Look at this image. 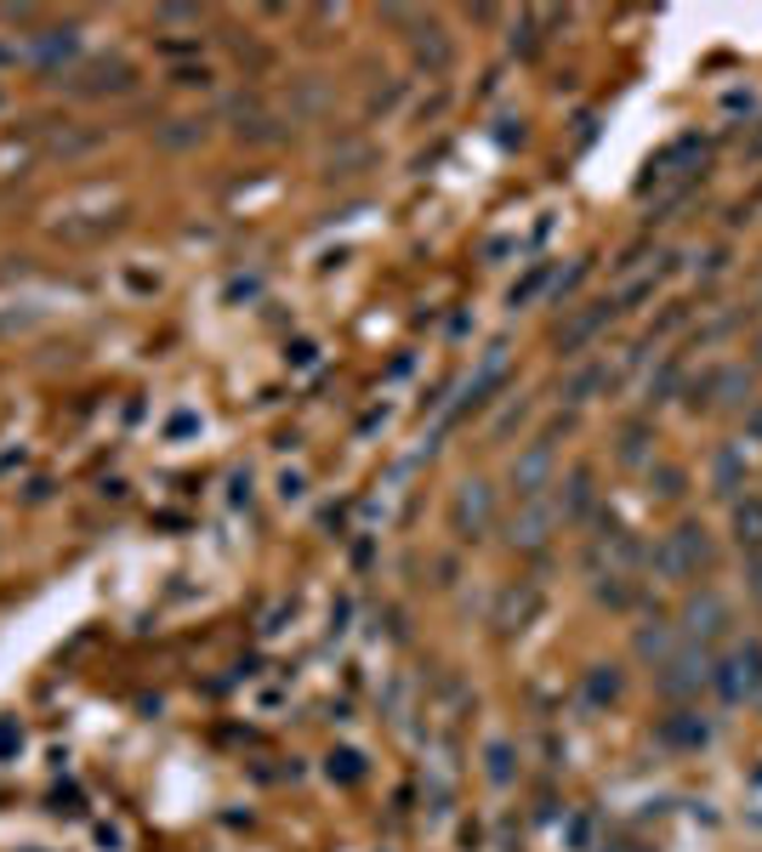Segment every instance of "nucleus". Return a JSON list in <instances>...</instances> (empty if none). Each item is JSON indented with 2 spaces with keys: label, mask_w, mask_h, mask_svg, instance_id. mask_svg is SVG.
Masks as SVG:
<instances>
[{
  "label": "nucleus",
  "mask_w": 762,
  "mask_h": 852,
  "mask_svg": "<svg viewBox=\"0 0 762 852\" xmlns=\"http://www.w3.org/2000/svg\"><path fill=\"white\" fill-rule=\"evenodd\" d=\"M23 58H29L40 74H58V80H63V74L80 63V29H69V23H63V29H34L29 46H23Z\"/></svg>",
  "instance_id": "obj_2"
},
{
  "label": "nucleus",
  "mask_w": 762,
  "mask_h": 852,
  "mask_svg": "<svg viewBox=\"0 0 762 852\" xmlns=\"http://www.w3.org/2000/svg\"><path fill=\"white\" fill-rule=\"evenodd\" d=\"M69 97H86V103H103V97H126V91H137V69L126 63V58H80L63 80H58Z\"/></svg>",
  "instance_id": "obj_1"
},
{
  "label": "nucleus",
  "mask_w": 762,
  "mask_h": 852,
  "mask_svg": "<svg viewBox=\"0 0 762 852\" xmlns=\"http://www.w3.org/2000/svg\"><path fill=\"white\" fill-rule=\"evenodd\" d=\"M23 52H18V46H0V69H7V63H18Z\"/></svg>",
  "instance_id": "obj_5"
},
{
  "label": "nucleus",
  "mask_w": 762,
  "mask_h": 852,
  "mask_svg": "<svg viewBox=\"0 0 762 852\" xmlns=\"http://www.w3.org/2000/svg\"><path fill=\"white\" fill-rule=\"evenodd\" d=\"M200 137H205V126H200V120H171L166 131H154V142H160V148H188V142H200Z\"/></svg>",
  "instance_id": "obj_4"
},
{
  "label": "nucleus",
  "mask_w": 762,
  "mask_h": 852,
  "mask_svg": "<svg viewBox=\"0 0 762 852\" xmlns=\"http://www.w3.org/2000/svg\"><path fill=\"white\" fill-rule=\"evenodd\" d=\"M0 114H7V91H0Z\"/></svg>",
  "instance_id": "obj_6"
},
{
  "label": "nucleus",
  "mask_w": 762,
  "mask_h": 852,
  "mask_svg": "<svg viewBox=\"0 0 762 852\" xmlns=\"http://www.w3.org/2000/svg\"><path fill=\"white\" fill-rule=\"evenodd\" d=\"M91 148H103V126H63V131H52L46 154L52 160H80V154H91Z\"/></svg>",
  "instance_id": "obj_3"
}]
</instances>
